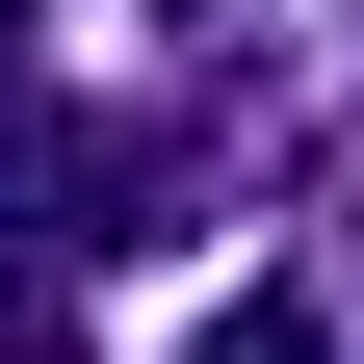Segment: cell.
Masks as SVG:
<instances>
[{
    "label": "cell",
    "instance_id": "cell-1",
    "mask_svg": "<svg viewBox=\"0 0 364 364\" xmlns=\"http://www.w3.org/2000/svg\"><path fill=\"white\" fill-rule=\"evenodd\" d=\"M182 364H338V312H312V287H235V312H208Z\"/></svg>",
    "mask_w": 364,
    "mask_h": 364
},
{
    "label": "cell",
    "instance_id": "cell-2",
    "mask_svg": "<svg viewBox=\"0 0 364 364\" xmlns=\"http://www.w3.org/2000/svg\"><path fill=\"white\" fill-rule=\"evenodd\" d=\"M0 364H78V312H53V235H0Z\"/></svg>",
    "mask_w": 364,
    "mask_h": 364
},
{
    "label": "cell",
    "instance_id": "cell-3",
    "mask_svg": "<svg viewBox=\"0 0 364 364\" xmlns=\"http://www.w3.org/2000/svg\"><path fill=\"white\" fill-rule=\"evenodd\" d=\"M26 105H53V0H0V130H26Z\"/></svg>",
    "mask_w": 364,
    "mask_h": 364
}]
</instances>
